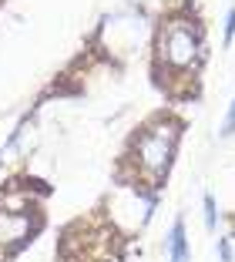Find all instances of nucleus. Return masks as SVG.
<instances>
[{"label":"nucleus","mask_w":235,"mask_h":262,"mask_svg":"<svg viewBox=\"0 0 235 262\" xmlns=\"http://www.w3.org/2000/svg\"><path fill=\"white\" fill-rule=\"evenodd\" d=\"M178 141H182V121L172 115H158L144 124L131 138V165H135V182L158 188L168 178V168L175 162V151H178Z\"/></svg>","instance_id":"f257e3e1"},{"label":"nucleus","mask_w":235,"mask_h":262,"mask_svg":"<svg viewBox=\"0 0 235 262\" xmlns=\"http://www.w3.org/2000/svg\"><path fill=\"white\" fill-rule=\"evenodd\" d=\"M40 225V208L27 192H0V262H10L31 246Z\"/></svg>","instance_id":"f03ea898"},{"label":"nucleus","mask_w":235,"mask_h":262,"mask_svg":"<svg viewBox=\"0 0 235 262\" xmlns=\"http://www.w3.org/2000/svg\"><path fill=\"white\" fill-rule=\"evenodd\" d=\"M205 57V40H202V27L195 20L175 17L161 27L158 34V64H165V71L172 74H195L198 64Z\"/></svg>","instance_id":"7ed1b4c3"},{"label":"nucleus","mask_w":235,"mask_h":262,"mask_svg":"<svg viewBox=\"0 0 235 262\" xmlns=\"http://www.w3.org/2000/svg\"><path fill=\"white\" fill-rule=\"evenodd\" d=\"M168 249V262H188L191 259V249H188V232H185V219H175L172 232L165 239Z\"/></svg>","instance_id":"20e7f679"},{"label":"nucleus","mask_w":235,"mask_h":262,"mask_svg":"<svg viewBox=\"0 0 235 262\" xmlns=\"http://www.w3.org/2000/svg\"><path fill=\"white\" fill-rule=\"evenodd\" d=\"M202 208H205V229L215 232V225H219V205H215L212 195H205V199H202Z\"/></svg>","instance_id":"39448f33"},{"label":"nucleus","mask_w":235,"mask_h":262,"mask_svg":"<svg viewBox=\"0 0 235 262\" xmlns=\"http://www.w3.org/2000/svg\"><path fill=\"white\" fill-rule=\"evenodd\" d=\"M232 135H235V98L225 111V121H222V138H232Z\"/></svg>","instance_id":"423d86ee"},{"label":"nucleus","mask_w":235,"mask_h":262,"mask_svg":"<svg viewBox=\"0 0 235 262\" xmlns=\"http://www.w3.org/2000/svg\"><path fill=\"white\" fill-rule=\"evenodd\" d=\"M215 249H219V259H222V262H235V255H232V242H228L225 235H219V246H215Z\"/></svg>","instance_id":"0eeeda50"},{"label":"nucleus","mask_w":235,"mask_h":262,"mask_svg":"<svg viewBox=\"0 0 235 262\" xmlns=\"http://www.w3.org/2000/svg\"><path fill=\"white\" fill-rule=\"evenodd\" d=\"M232 37H235V7H228L225 10V47L232 44Z\"/></svg>","instance_id":"6e6552de"}]
</instances>
